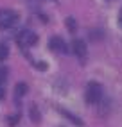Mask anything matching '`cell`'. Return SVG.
I'll return each instance as SVG.
<instances>
[{"label":"cell","mask_w":122,"mask_h":127,"mask_svg":"<svg viewBox=\"0 0 122 127\" xmlns=\"http://www.w3.org/2000/svg\"><path fill=\"white\" fill-rule=\"evenodd\" d=\"M84 98L88 104H99L101 98H102V86L99 82H88L86 86V91H84Z\"/></svg>","instance_id":"1"},{"label":"cell","mask_w":122,"mask_h":127,"mask_svg":"<svg viewBox=\"0 0 122 127\" xmlns=\"http://www.w3.org/2000/svg\"><path fill=\"white\" fill-rule=\"evenodd\" d=\"M18 23V13L13 9H0V29H11Z\"/></svg>","instance_id":"2"},{"label":"cell","mask_w":122,"mask_h":127,"mask_svg":"<svg viewBox=\"0 0 122 127\" xmlns=\"http://www.w3.org/2000/svg\"><path fill=\"white\" fill-rule=\"evenodd\" d=\"M36 41H38V36H36V32H32V31H22V32H18V36H16V43L22 48H27V47L34 45Z\"/></svg>","instance_id":"3"},{"label":"cell","mask_w":122,"mask_h":127,"mask_svg":"<svg viewBox=\"0 0 122 127\" xmlns=\"http://www.w3.org/2000/svg\"><path fill=\"white\" fill-rule=\"evenodd\" d=\"M72 52L79 57V59H84L86 57V52H88V48H86V43H84V39H74L72 41Z\"/></svg>","instance_id":"4"},{"label":"cell","mask_w":122,"mask_h":127,"mask_svg":"<svg viewBox=\"0 0 122 127\" xmlns=\"http://www.w3.org/2000/svg\"><path fill=\"white\" fill-rule=\"evenodd\" d=\"M49 47H50L52 50H54V52H61V54H66V52H68L66 43L63 41V38H59V36L50 38V41H49Z\"/></svg>","instance_id":"5"},{"label":"cell","mask_w":122,"mask_h":127,"mask_svg":"<svg viewBox=\"0 0 122 127\" xmlns=\"http://www.w3.org/2000/svg\"><path fill=\"white\" fill-rule=\"evenodd\" d=\"M25 93H27V84H25V82H18V84L14 86V98L23 97Z\"/></svg>","instance_id":"6"},{"label":"cell","mask_w":122,"mask_h":127,"mask_svg":"<svg viewBox=\"0 0 122 127\" xmlns=\"http://www.w3.org/2000/svg\"><path fill=\"white\" fill-rule=\"evenodd\" d=\"M59 113H61V115H65V116L68 118V120H70V122H74L75 125H83V122L79 120V118H77L75 115H72V113H68L66 109H59Z\"/></svg>","instance_id":"7"},{"label":"cell","mask_w":122,"mask_h":127,"mask_svg":"<svg viewBox=\"0 0 122 127\" xmlns=\"http://www.w3.org/2000/svg\"><path fill=\"white\" fill-rule=\"evenodd\" d=\"M9 56V48H7L5 43H0V61H4V59Z\"/></svg>","instance_id":"8"},{"label":"cell","mask_w":122,"mask_h":127,"mask_svg":"<svg viewBox=\"0 0 122 127\" xmlns=\"http://www.w3.org/2000/svg\"><path fill=\"white\" fill-rule=\"evenodd\" d=\"M29 115L32 116V120L34 122H40V113H38V109H36V106H31V109H29Z\"/></svg>","instance_id":"9"},{"label":"cell","mask_w":122,"mask_h":127,"mask_svg":"<svg viewBox=\"0 0 122 127\" xmlns=\"http://www.w3.org/2000/svg\"><path fill=\"white\" fill-rule=\"evenodd\" d=\"M66 27H68V31H75L77 29V23H75V20L72 18V16H68V18H66Z\"/></svg>","instance_id":"10"},{"label":"cell","mask_w":122,"mask_h":127,"mask_svg":"<svg viewBox=\"0 0 122 127\" xmlns=\"http://www.w3.org/2000/svg\"><path fill=\"white\" fill-rule=\"evenodd\" d=\"M5 81H7V68L0 66V86H4Z\"/></svg>","instance_id":"11"},{"label":"cell","mask_w":122,"mask_h":127,"mask_svg":"<svg viewBox=\"0 0 122 127\" xmlns=\"http://www.w3.org/2000/svg\"><path fill=\"white\" fill-rule=\"evenodd\" d=\"M18 122H20V116H18V115H16V116H14V115L9 116V125H16Z\"/></svg>","instance_id":"12"},{"label":"cell","mask_w":122,"mask_h":127,"mask_svg":"<svg viewBox=\"0 0 122 127\" xmlns=\"http://www.w3.org/2000/svg\"><path fill=\"white\" fill-rule=\"evenodd\" d=\"M32 63L36 64V66H38L40 70H47V64H45V63H38V61H32Z\"/></svg>","instance_id":"13"},{"label":"cell","mask_w":122,"mask_h":127,"mask_svg":"<svg viewBox=\"0 0 122 127\" xmlns=\"http://www.w3.org/2000/svg\"><path fill=\"white\" fill-rule=\"evenodd\" d=\"M4 97H5V91H4V88H2V86H0V100H2Z\"/></svg>","instance_id":"14"},{"label":"cell","mask_w":122,"mask_h":127,"mask_svg":"<svg viewBox=\"0 0 122 127\" xmlns=\"http://www.w3.org/2000/svg\"><path fill=\"white\" fill-rule=\"evenodd\" d=\"M119 23H120V27H122V9H120V14H119Z\"/></svg>","instance_id":"15"}]
</instances>
